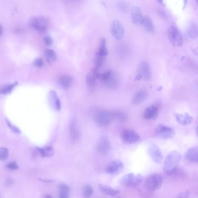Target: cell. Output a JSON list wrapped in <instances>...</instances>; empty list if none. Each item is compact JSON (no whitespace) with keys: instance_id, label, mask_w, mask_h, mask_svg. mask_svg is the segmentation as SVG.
Returning a JSON list of instances; mask_svg holds the SVG:
<instances>
[{"instance_id":"1","label":"cell","mask_w":198,"mask_h":198,"mask_svg":"<svg viewBox=\"0 0 198 198\" xmlns=\"http://www.w3.org/2000/svg\"><path fill=\"white\" fill-rule=\"evenodd\" d=\"M181 159V155L178 151L174 150L169 153L164 162L163 170L165 173L170 176L175 170L178 168V165Z\"/></svg>"},{"instance_id":"2","label":"cell","mask_w":198,"mask_h":198,"mask_svg":"<svg viewBox=\"0 0 198 198\" xmlns=\"http://www.w3.org/2000/svg\"><path fill=\"white\" fill-rule=\"evenodd\" d=\"M94 120L100 127L107 126L114 120L113 111L107 110L97 111L94 114Z\"/></svg>"},{"instance_id":"3","label":"cell","mask_w":198,"mask_h":198,"mask_svg":"<svg viewBox=\"0 0 198 198\" xmlns=\"http://www.w3.org/2000/svg\"><path fill=\"white\" fill-rule=\"evenodd\" d=\"M163 182V176L159 174H152L149 175L145 180V185L147 189L150 191H155L159 189Z\"/></svg>"},{"instance_id":"4","label":"cell","mask_w":198,"mask_h":198,"mask_svg":"<svg viewBox=\"0 0 198 198\" xmlns=\"http://www.w3.org/2000/svg\"><path fill=\"white\" fill-rule=\"evenodd\" d=\"M142 181V177L140 174L128 173L123 176L121 178V183L127 187H136Z\"/></svg>"},{"instance_id":"5","label":"cell","mask_w":198,"mask_h":198,"mask_svg":"<svg viewBox=\"0 0 198 198\" xmlns=\"http://www.w3.org/2000/svg\"><path fill=\"white\" fill-rule=\"evenodd\" d=\"M170 42L175 47H181L183 44V37L179 30L175 26H171L167 31Z\"/></svg>"},{"instance_id":"6","label":"cell","mask_w":198,"mask_h":198,"mask_svg":"<svg viewBox=\"0 0 198 198\" xmlns=\"http://www.w3.org/2000/svg\"><path fill=\"white\" fill-rule=\"evenodd\" d=\"M121 138L123 141L128 144L135 143L140 139V137L137 132L129 129L125 130L121 133Z\"/></svg>"},{"instance_id":"7","label":"cell","mask_w":198,"mask_h":198,"mask_svg":"<svg viewBox=\"0 0 198 198\" xmlns=\"http://www.w3.org/2000/svg\"><path fill=\"white\" fill-rule=\"evenodd\" d=\"M99 72L98 69L96 67L92 68L89 72H88L86 76V83L88 86V89L90 92H92L96 85L97 79H98Z\"/></svg>"},{"instance_id":"8","label":"cell","mask_w":198,"mask_h":198,"mask_svg":"<svg viewBox=\"0 0 198 198\" xmlns=\"http://www.w3.org/2000/svg\"><path fill=\"white\" fill-rule=\"evenodd\" d=\"M156 133L160 138L165 140L171 138L175 134L172 128L163 124H159L156 127Z\"/></svg>"},{"instance_id":"9","label":"cell","mask_w":198,"mask_h":198,"mask_svg":"<svg viewBox=\"0 0 198 198\" xmlns=\"http://www.w3.org/2000/svg\"><path fill=\"white\" fill-rule=\"evenodd\" d=\"M111 142L107 137H102L97 145V150L99 155L105 156L108 155L111 150Z\"/></svg>"},{"instance_id":"10","label":"cell","mask_w":198,"mask_h":198,"mask_svg":"<svg viewBox=\"0 0 198 198\" xmlns=\"http://www.w3.org/2000/svg\"><path fill=\"white\" fill-rule=\"evenodd\" d=\"M111 32L113 37L118 40H121L124 35V28L122 23L117 20L113 21L111 25Z\"/></svg>"},{"instance_id":"11","label":"cell","mask_w":198,"mask_h":198,"mask_svg":"<svg viewBox=\"0 0 198 198\" xmlns=\"http://www.w3.org/2000/svg\"><path fill=\"white\" fill-rule=\"evenodd\" d=\"M160 107V104L159 102H156L155 104L150 105L144 111V118L147 120L156 119L159 114Z\"/></svg>"},{"instance_id":"12","label":"cell","mask_w":198,"mask_h":198,"mask_svg":"<svg viewBox=\"0 0 198 198\" xmlns=\"http://www.w3.org/2000/svg\"><path fill=\"white\" fill-rule=\"evenodd\" d=\"M149 153L154 162L159 163L163 159V154L160 149L156 144L152 143L149 148Z\"/></svg>"},{"instance_id":"13","label":"cell","mask_w":198,"mask_h":198,"mask_svg":"<svg viewBox=\"0 0 198 198\" xmlns=\"http://www.w3.org/2000/svg\"><path fill=\"white\" fill-rule=\"evenodd\" d=\"M30 25L31 27L39 32L44 31L47 27V21L40 17H36L31 19L30 21Z\"/></svg>"},{"instance_id":"14","label":"cell","mask_w":198,"mask_h":198,"mask_svg":"<svg viewBox=\"0 0 198 198\" xmlns=\"http://www.w3.org/2000/svg\"><path fill=\"white\" fill-rule=\"evenodd\" d=\"M131 19L133 24L140 26L142 25L143 19L141 9L139 6H134L131 11Z\"/></svg>"},{"instance_id":"15","label":"cell","mask_w":198,"mask_h":198,"mask_svg":"<svg viewBox=\"0 0 198 198\" xmlns=\"http://www.w3.org/2000/svg\"><path fill=\"white\" fill-rule=\"evenodd\" d=\"M138 75L140 76L141 79L145 81H149L152 77V73L149 65L146 62H143L140 65Z\"/></svg>"},{"instance_id":"16","label":"cell","mask_w":198,"mask_h":198,"mask_svg":"<svg viewBox=\"0 0 198 198\" xmlns=\"http://www.w3.org/2000/svg\"><path fill=\"white\" fill-rule=\"evenodd\" d=\"M123 167H124L123 163L120 160H114L110 163H109L107 165L105 170L107 173L112 175H114L120 173L123 169Z\"/></svg>"},{"instance_id":"17","label":"cell","mask_w":198,"mask_h":198,"mask_svg":"<svg viewBox=\"0 0 198 198\" xmlns=\"http://www.w3.org/2000/svg\"><path fill=\"white\" fill-rule=\"evenodd\" d=\"M148 96V92L145 89H141L137 91L133 97L132 102L134 105H138L145 101Z\"/></svg>"},{"instance_id":"18","label":"cell","mask_w":198,"mask_h":198,"mask_svg":"<svg viewBox=\"0 0 198 198\" xmlns=\"http://www.w3.org/2000/svg\"><path fill=\"white\" fill-rule=\"evenodd\" d=\"M175 117L177 121L182 126H188L193 121V117L187 113L175 114Z\"/></svg>"},{"instance_id":"19","label":"cell","mask_w":198,"mask_h":198,"mask_svg":"<svg viewBox=\"0 0 198 198\" xmlns=\"http://www.w3.org/2000/svg\"><path fill=\"white\" fill-rule=\"evenodd\" d=\"M69 133L70 137L72 141H76L80 138V130L76 121H73L71 123L69 127Z\"/></svg>"},{"instance_id":"20","label":"cell","mask_w":198,"mask_h":198,"mask_svg":"<svg viewBox=\"0 0 198 198\" xmlns=\"http://www.w3.org/2000/svg\"><path fill=\"white\" fill-rule=\"evenodd\" d=\"M185 158L189 162L192 163H197L198 162V148L197 146L191 148L187 150Z\"/></svg>"},{"instance_id":"21","label":"cell","mask_w":198,"mask_h":198,"mask_svg":"<svg viewBox=\"0 0 198 198\" xmlns=\"http://www.w3.org/2000/svg\"><path fill=\"white\" fill-rule=\"evenodd\" d=\"M187 35L191 39H195L198 37V27L195 23H189L187 31Z\"/></svg>"},{"instance_id":"22","label":"cell","mask_w":198,"mask_h":198,"mask_svg":"<svg viewBox=\"0 0 198 198\" xmlns=\"http://www.w3.org/2000/svg\"><path fill=\"white\" fill-rule=\"evenodd\" d=\"M104 83L109 88H115L117 85V78L115 73L112 71L111 76Z\"/></svg>"},{"instance_id":"23","label":"cell","mask_w":198,"mask_h":198,"mask_svg":"<svg viewBox=\"0 0 198 198\" xmlns=\"http://www.w3.org/2000/svg\"><path fill=\"white\" fill-rule=\"evenodd\" d=\"M99 188L101 190V191L103 192L104 194H105L108 195L112 196V197L116 196L117 194H119V193L120 192L119 190L114 189L111 187L104 185H102V184H100L99 185Z\"/></svg>"},{"instance_id":"24","label":"cell","mask_w":198,"mask_h":198,"mask_svg":"<svg viewBox=\"0 0 198 198\" xmlns=\"http://www.w3.org/2000/svg\"><path fill=\"white\" fill-rule=\"evenodd\" d=\"M142 25L143 26L144 28L148 32L153 33L155 31L154 26L153 25V23L150 18L149 16H145L143 17Z\"/></svg>"},{"instance_id":"25","label":"cell","mask_w":198,"mask_h":198,"mask_svg":"<svg viewBox=\"0 0 198 198\" xmlns=\"http://www.w3.org/2000/svg\"><path fill=\"white\" fill-rule=\"evenodd\" d=\"M73 79L70 76L64 75L62 76L59 80V83L61 86L64 88H68L70 87L72 83Z\"/></svg>"},{"instance_id":"26","label":"cell","mask_w":198,"mask_h":198,"mask_svg":"<svg viewBox=\"0 0 198 198\" xmlns=\"http://www.w3.org/2000/svg\"><path fill=\"white\" fill-rule=\"evenodd\" d=\"M37 150L41 156L44 157H51L54 154V150L52 146H48L44 148H37Z\"/></svg>"},{"instance_id":"27","label":"cell","mask_w":198,"mask_h":198,"mask_svg":"<svg viewBox=\"0 0 198 198\" xmlns=\"http://www.w3.org/2000/svg\"><path fill=\"white\" fill-rule=\"evenodd\" d=\"M106 39L105 38H102L101 40L100 46H99V50H98L97 54H98L100 55L106 57V55L108 54V50L106 48Z\"/></svg>"},{"instance_id":"28","label":"cell","mask_w":198,"mask_h":198,"mask_svg":"<svg viewBox=\"0 0 198 198\" xmlns=\"http://www.w3.org/2000/svg\"><path fill=\"white\" fill-rule=\"evenodd\" d=\"M114 120H117L121 121H125L127 120V115L122 111H113Z\"/></svg>"},{"instance_id":"29","label":"cell","mask_w":198,"mask_h":198,"mask_svg":"<svg viewBox=\"0 0 198 198\" xmlns=\"http://www.w3.org/2000/svg\"><path fill=\"white\" fill-rule=\"evenodd\" d=\"M105 58H106V57L97 54L95 59V67H96L98 69L99 68L101 67L104 63V62L105 60Z\"/></svg>"},{"instance_id":"30","label":"cell","mask_w":198,"mask_h":198,"mask_svg":"<svg viewBox=\"0 0 198 198\" xmlns=\"http://www.w3.org/2000/svg\"><path fill=\"white\" fill-rule=\"evenodd\" d=\"M93 194V189L92 187L89 185L87 184L84 187L83 192V196L84 198H90Z\"/></svg>"},{"instance_id":"31","label":"cell","mask_w":198,"mask_h":198,"mask_svg":"<svg viewBox=\"0 0 198 198\" xmlns=\"http://www.w3.org/2000/svg\"><path fill=\"white\" fill-rule=\"evenodd\" d=\"M17 85V83H13V84H11V85H8L4 87H3L1 90H0V94H7L10 93L12 89H13L14 87H15V85Z\"/></svg>"},{"instance_id":"32","label":"cell","mask_w":198,"mask_h":198,"mask_svg":"<svg viewBox=\"0 0 198 198\" xmlns=\"http://www.w3.org/2000/svg\"><path fill=\"white\" fill-rule=\"evenodd\" d=\"M112 72V70H108V71H106V72H104V73H99L98 79H99L101 81L104 82H105V80H106L108 79V77L111 76Z\"/></svg>"},{"instance_id":"33","label":"cell","mask_w":198,"mask_h":198,"mask_svg":"<svg viewBox=\"0 0 198 198\" xmlns=\"http://www.w3.org/2000/svg\"><path fill=\"white\" fill-rule=\"evenodd\" d=\"M45 54L51 61H55L57 60V55L53 50H47L45 51Z\"/></svg>"},{"instance_id":"34","label":"cell","mask_w":198,"mask_h":198,"mask_svg":"<svg viewBox=\"0 0 198 198\" xmlns=\"http://www.w3.org/2000/svg\"><path fill=\"white\" fill-rule=\"evenodd\" d=\"M8 156V150L5 148H0V160H4L7 159Z\"/></svg>"},{"instance_id":"35","label":"cell","mask_w":198,"mask_h":198,"mask_svg":"<svg viewBox=\"0 0 198 198\" xmlns=\"http://www.w3.org/2000/svg\"><path fill=\"white\" fill-rule=\"evenodd\" d=\"M177 198H195L189 191H183L178 194Z\"/></svg>"},{"instance_id":"36","label":"cell","mask_w":198,"mask_h":198,"mask_svg":"<svg viewBox=\"0 0 198 198\" xmlns=\"http://www.w3.org/2000/svg\"><path fill=\"white\" fill-rule=\"evenodd\" d=\"M117 6L120 10H121L123 12H126L128 10V5L125 2L120 1L118 2Z\"/></svg>"},{"instance_id":"37","label":"cell","mask_w":198,"mask_h":198,"mask_svg":"<svg viewBox=\"0 0 198 198\" xmlns=\"http://www.w3.org/2000/svg\"><path fill=\"white\" fill-rule=\"evenodd\" d=\"M69 188L65 185V184H62L60 186V193H64V194H69Z\"/></svg>"},{"instance_id":"38","label":"cell","mask_w":198,"mask_h":198,"mask_svg":"<svg viewBox=\"0 0 198 198\" xmlns=\"http://www.w3.org/2000/svg\"><path fill=\"white\" fill-rule=\"evenodd\" d=\"M34 65L38 67H41L43 66L44 65V62L43 60V59L41 58H37L35 59L34 62Z\"/></svg>"},{"instance_id":"39","label":"cell","mask_w":198,"mask_h":198,"mask_svg":"<svg viewBox=\"0 0 198 198\" xmlns=\"http://www.w3.org/2000/svg\"><path fill=\"white\" fill-rule=\"evenodd\" d=\"M54 104H55V108H56L57 110L60 111V108H61V105H60V102L59 99L57 98L56 94L54 96Z\"/></svg>"},{"instance_id":"40","label":"cell","mask_w":198,"mask_h":198,"mask_svg":"<svg viewBox=\"0 0 198 198\" xmlns=\"http://www.w3.org/2000/svg\"><path fill=\"white\" fill-rule=\"evenodd\" d=\"M7 168L11 170H16L18 169V166L15 162H12L6 165Z\"/></svg>"},{"instance_id":"41","label":"cell","mask_w":198,"mask_h":198,"mask_svg":"<svg viewBox=\"0 0 198 198\" xmlns=\"http://www.w3.org/2000/svg\"><path fill=\"white\" fill-rule=\"evenodd\" d=\"M7 124H8V126L9 127V128H11L12 130V131H13V132H15L16 133H18V134L20 133V130L17 127H16L15 126L12 125L11 123H9V121H7Z\"/></svg>"},{"instance_id":"42","label":"cell","mask_w":198,"mask_h":198,"mask_svg":"<svg viewBox=\"0 0 198 198\" xmlns=\"http://www.w3.org/2000/svg\"><path fill=\"white\" fill-rule=\"evenodd\" d=\"M44 41L45 44L47 45H51L53 44V40L49 36L45 37L44 38Z\"/></svg>"},{"instance_id":"43","label":"cell","mask_w":198,"mask_h":198,"mask_svg":"<svg viewBox=\"0 0 198 198\" xmlns=\"http://www.w3.org/2000/svg\"><path fill=\"white\" fill-rule=\"evenodd\" d=\"M13 183V181L12 179L11 178H8L6 180L5 182V184L6 187H9V186H11Z\"/></svg>"},{"instance_id":"44","label":"cell","mask_w":198,"mask_h":198,"mask_svg":"<svg viewBox=\"0 0 198 198\" xmlns=\"http://www.w3.org/2000/svg\"><path fill=\"white\" fill-rule=\"evenodd\" d=\"M59 198H68V194L60 193Z\"/></svg>"},{"instance_id":"45","label":"cell","mask_w":198,"mask_h":198,"mask_svg":"<svg viewBox=\"0 0 198 198\" xmlns=\"http://www.w3.org/2000/svg\"><path fill=\"white\" fill-rule=\"evenodd\" d=\"M3 34V30H2V28L1 27V26L0 25V36H1Z\"/></svg>"},{"instance_id":"46","label":"cell","mask_w":198,"mask_h":198,"mask_svg":"<svg viewBox=\"0 0 198 198\" xmlns=\"http://www.w3.org/2000/svg\"><path fill=\"white\" fill-rule=\"evenodd\" d=\"M45 198H52V197L50 196L49 195H46V196H45Z\"/></svg>"},{"instance_id":"47","label":"cell","mask_w":198,"mask_h":198,"mask_svg":"<svg viewBox=\"0 0 198 198\" xmlns=\"http://www.w3.org/2000/svg\"></svg>"}]
</instances>
